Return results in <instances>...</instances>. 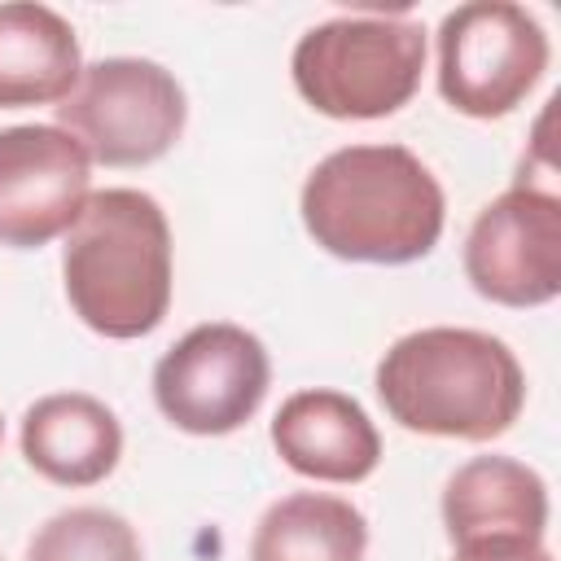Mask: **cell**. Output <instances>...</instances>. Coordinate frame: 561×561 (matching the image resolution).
<instances>
[{
    "label": "cell",
    "mask_w": 561,
    "mask_h": 561,
    "mask_svg": "<svg viewBox=\"0 0 561 561\" xmlns=\"http://www.w3.org/2000/svg\"><path fill=\"white\" fill-rule=\"evenodd\" d=\"M298 215L324 254L403 267L438 245L447 197L408 145H346L307 171Z\"/></svg>",
    "instance_id": "1"
},
{
    "label": "cell",
    "mask_w": 561,
    "mask_h": 561,
    "mask_svg": "<svg viewBox=\"0 0 561 561\" xmlns=\"http://www.w3.org/2000/svg\"><path fill=\"white\" fill-rule=\"evenodd\" d=\"M373 386L386 416L425 438L491 443L526 408V373L513 346L465 324L403 333L381 355Z\"/></svg>",
    "instance_id": "2"
},
{
    "label": "cell",
    "mask_w": 561,
    "mask_h": 561,
    "mask_svg": "<svg viewBox=\"0 0 561 561\" xmlns=\"http://www.w3.org/2000/svg\"><path fill=\"white\" fill-rule=\"evenodd\" d=\"M70 311L101 337L131 342L171 311V224L140 188H101L61 245Z\"/></svg>",
    "instance_id": "3"
},
{
    "label": "cell",
    "mask_w": 561,
    "mask_h": 561,
    "mask_svg": "<svg viewBox=\"0 0 561 561\" xmlns=\"http://www.w3.org/2000/svg\"><path fill=\"white\" fill-rule=\"evenodd\" d=\"M298 96L342 123L399 114L425 75V26L412 18L342 13L311 26L289 57Z\"/></svg>",
    "instance_id": "4"
},
{
    "label": "cell",
    "mask_w": 561,
    "mask_h": 561,
    "mask_svg": "<svg viewBox=\"0 0 561 561\" xmlns=\"http://www.w3.org/2000/svg\"><path fill=\"white\" fill-rule=\"evenodd\" d=\"M184 123L188 101L180 79L149 57H101L83 66L75 92L57 105V127L105 167H149L167 158Z\"/></svg>",
    "instance_id": "5"
},
{
    "label": "cell",
    "mask_w": 561,
    "mask_h": 561,
    "mask_svg": "<svg viewBox=\"0 0 561 561\" xmlns=\"http://www.w3.org/2000/svg\"><path fill=\"white\" fill-rule=\"evenodd\" d=\"M552 44L513 0H469L438 22V92L465 118L513 114L548 75Z\"/></svg>",
    "instance_id": "6"
},
{
    "label": "cell",
    "mask_w": 561,
    "mask_h": 561,
    "mask_svg": "<svg viewBox=\"0 0 561 561\" xmlns=\"http://www.w3.org/2000/svg\"><path fill=\"white\" fill-rule=\"evenodd\" d=\"M267 386H272L267 346L250 329L228 320L188 329L153 364L158 412L193 438H219L241 430L263 408Z\"/></svg>",
    "instance_id": "7"
},
{
    "label": "cell",
    "mask_w": 561,
    "mask_h": 561,
    "mask_svg": "<svg viewBox=\"0 0 561 561\" xmlns=\"http://www.w3.org/2000/svg\"><path fill=\"white\" fill-rule=\"evenodd\" d=\"M473 294L500 307H543L561 294V197L517 180L491 197L465 237Z\"/></svg>",
    "instance_id": "8"
},
{
    "label": "cell",
    "mask_w": 561,
    "mask_h": 561,
    "mask_svg": "<svg viewBox=\"0 0 561 561\" xmlns=\"http://www.w3.org/2000/svg\"><path fill=\"white\" fill-rule=\"evenodd\" d=\"M92 197V158L57 123L0 131V245L39 250L70 232Z\"/></svg>",
    "instance_id": "9"
},
{
    "label": "cell",
    "mask_w": 561,
    "mask_h": 561,
    "mask_svg": "<svg viewBox=\"0 0 561 561\" xmlns=\"http://www.w3.org/2000/svg\"><path fill=\"white\" fill-rule=\"evenodd\" d=\"M276 456L311 482H364L381 465V434L359 399L342 390H298L272 416Z\"/></svg>",
    "instance_id": "10"
},
{
    "label": "cell",
    "mask_w": 561,
    "mask_h": 561,
    "mask_svg": "<svg viewBox=\"0 0 561 561\" xmlns=\"http://www.w3.org/2000/svg\"><path fill=\"white\" fill-rule=\"evenodd\" d=\"M22 456L57 486H96L123 460V425L110 403L83 390H57L22 412Z\"/></svg>",
    "instance_id": "11"
},
{
    "label": "cell",
    "mask_w": 561,
    "mask_h": 561,
    "mask_svg": "<svg viewBox=\"0 0 561 561\" xmlns=\"http://www.w3.org/2000/svg\"><path fill=\"white\" fill-rule=\"evenodd\" d=\"M443 530L451 548L482 539H543L548 482L513 456H473L443 486Z\"/></svg>",
    "instance_id": "12"
},
{
    "label": "cell",
    "mask_w": 561,
    "mask_h": 561,
    "mask_svg": "<svg viewBox=\"0 0 561 561\" xmlns=\"http://www.w3.org/2000/svg\"><path fill=\"white\" fill-rule=\"evenodd\" d=\"M83 75L75 26L35 0L0 4V110L61 105Z\"/></svg>",
    "instance_id": "13"
},
{
    "label": "cell",
    "mask_w": 561,
    "mask_h": 561,
    "mask_svg": "<svg viewBox=\"0 0 561 561\" xmlns=\"http://www.w3.org/2000/svg\"><path fill=\"white\" fill-rule=\"evenodd\" d=\"M368 517L329 491H294L263 508L250 561H364Z\"/></svg>",
    "instance_id": "14"
},
{
    "label": "cell",
    "mask_w": 561,
    "mask_h": 561,
    "mask_svg": "<svg viewBox=\"0 0 561 561\" xmlns=\"http://www.w3.org/2000/svg\"><path fill=\"white\" fill-rule=\"evenodd\" d=\"M26 561H145L136 526L101 504L53 513L26 543Z\"/></svg>",
    "instance_id": "15"
},
{
    "label": "cell",
    "mask_w": 561,
    "mask_h": 561,
    "mask_svg": "<svg viewBox=\"0 0 561 561\" xmlns=\"http://www.w3.org/2000/svg\"><path fill=\"white\" fill-rule=\"evenodd\" d=\"M451 561H552L543 539H482V543H460Z\"/></svg>",
    "instance_id": "16"
},
{
    "label": "cell",
    "mask_w": 561,
    "mask_h": 561,
    "mask_svg": "<svg viewBox=\"0 0 561 561\" xmlns=\"http://www.w3.org/2000/svg\"><path fill=\"white\" fill-rule=\"evenodd\" d=\"M0 443H4V421H0Z\"/></svg>",
    "instance_id": "17"
}]
</instances>
